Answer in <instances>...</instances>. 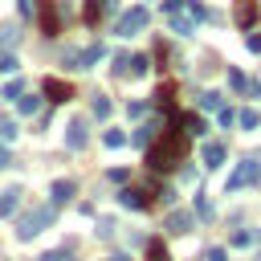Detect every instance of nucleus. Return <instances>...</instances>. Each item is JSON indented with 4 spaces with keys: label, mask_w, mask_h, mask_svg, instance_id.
I'll return each instance as SVG.
<instances>
[{
    "label": "nucleus",
    "mask_w": 261,
    "mask_h": 261,
    "mask_svg": "<svg viewBox=\"0 0 261 261\" xmlns=\"http://www.w3.org/2000/svg\"><path fill=\"white\" fill-rule=\"evenodd\" d=\"M126 110H130V118H143V114H147V106H143V102H130Z\"/></svg>",
    "instance_id": "obj_33"
},
{
    "label": "nucleus",
    "mask_w": 261,
    "mask_h": 261,
    "mask_svg": "<svg viewBox=\"0 0 261 261\" xmlns=\"http://www.w3.org/2000/svg\"><path fill=\"white\" fill-rule=\"evenodd\" d=\"M237 122H241L245 130H253V126L261 122V114H257V110H241V114H237Z\"/></svg>",
    "instance_id": "obj_21"
},
{
    "label": "nucleus",
    "mask_w": 261,
    "mask_h": 261,
    "mask_svg": "<svg viewBox=\"0 0 261 261\" xmlns=\"http://www.w3.org/2000/svg\"><path fill=\"white\" fill-rule=\"evenodd\" d=\"M257 179H261V159H257V155H245V159L237 163V171L228 175L224 188H228V192H241V188H249V184H257Z\"/></svg>",
    "instance_id": "obj_3"
},
{
    "label": "nucleus",
    "mask_w": 261,
    "mask_h": 261,
    "mask_svg": "<svg viewBox=\"0 0 261 261\" xmlns=\"http://www.w3.org/2000/svg\"><path fill=\"white\" fill-rule=\"evenodd\" d=\"M147 20H151V12H147L143 4H135V8H126V12L118 16L114 33H118V37H139V33L147 29Z\"/></svg>",
    "instance_id": "obj_4"
},
{
    "label": "nucleus",
    "mask_w": 261,
    "mask_h": 261,
    "mask_svg": "<svg viewBox=\"0 0 261 261\" xmlns=\"http://www.w3.org/2000/svg\"><path fill=\"white\" fill-rule=\"evenodd\" d=\"M253 241H257V232H253V228H237V232H232V241H228V245H237V249H249V245H253Z\"/></svg>",
    "instance_id": "obj_18"
},
{
    "label": "nucleus",
    "mask_w": 261,
    "mask_h": 261,
    "mask_svg": "<svg viewBox=\"0 0 261 261\" xmlns=\"http://www.w3.org/2000/svg\"><path fill=\"white\" fill-rule=\"evenodd\" d=\"M200 159H204V167H220L224 163V143H204Z\"/></svg>",
    "instance_id": "obj_11"
},
{
    "label": "nucleus",
    "mask_w": 261,
    "mask_h": 261,
    "mask_svg": "<svg viewBox=\"0 0 261 261\" xmlns=\"http://www.w3.org/2000/svg\"><path fill=\"white\" fill-rule=\"evenodd\" d=\"M49 196H53V200H57V204H65V200H69V196H73V179H57V184H53V188H49Z\"/></svg>",
    "instance_id": "obj_14"
},
{
    "label": "nucleus",
    "mask_w": 261,
    "mask_h": 261,
    "mask_svg": "<svg viewBox=\"0 0 261 261\" xmlns=\"http://www.w3.org/2000/svg\"><path fill=\"white\" fill-rule=\"evenodd\" d=\"M216 114H220V126H232V122H237V114H232V110H228V106H220V110H216Z\"/></svg>",
    "instance_id": "obj_30"
},
{
    "label": "nucleus",
    "mask_w": 261,
    "mask_h": 261,
    "mask_svg": "<svg viewBox=\"0 0 261 261\" xmlns=\"http://www.w3.org/2000/svg\"><path fill=\"white\" fill-rule=\"evenodd\" d=\"M147 69H151V61H147L143 53H139V57H130V73H135V77H139V73H147Z\"/></svg>",
    "instance_id": "obj_26"
},
{
    "label": "nucleus",
    "mask_w": 261,
    "mask_h": 261,
    "mask_svg": "<svg viewBox=\"0 0 261 261\" xmlns=\"http://www.w3.org/2000/svg\"><path fill=\"white\" fill-rule=\"evenodd\" d=\"M204 261H228V253H224V249H208V253H204Z\"/></svg>",
    "instance_id": "obj_31"
},
{
    "label": "nucleus",
    "mask_w": 261,
    "mask_h": 261,
    "mask_svg": "<svg viewBox=\"0 0 261 261\" xmlns=\"http://www.w3.org/2000/svg\"><path fill=\"white\" fill-rule=\"evenodd\" d=\"M151 139H155V122H143V126L130 135V143H135V147H151Z\"/></svg>",
    "instance_id": "obj_13"
},
{
    "label": "nucleus",
    "mask_w": 261,
    "mask_h": 261,
    "mask_svg": "<svg viewBox=\"0 0 261 261\" xmlns=\"http://www.w3.org/2000/svg\"><path fill=\"white\" fill-rule=\"evenodd\" d=\"M253 20H257V0H241L237 4V24L241 29H253Z\"/></svg>",
    "instance_id": "obj_12"
},
{
    "label": "nucleus",
    "mask_w": 261,
    "mask_h": 261,
    "mask_svg": "<svg viewBox=\"0 0 261 261\" xmlns=\"http://www.w3.org/2000/svg\"><path fill=\"white\" fill-rule=\"evenodd\" d=\"M0 167H8V151L4 147H0Z\"/></svg>",
    "instance_id": "obj_37"
},
{
    "label": "nucleus",
    "mask_w": 261,
    "mask_h": 261,
    "mask_svg": "<svg viewBox=\"0 0 261 261\" xmlns=\"http://www.w3.org/2000/svg\"><path fill=\"white\" fill-rule=\"evenodd\" d=\"M228 86H232V90H249L245 73H241V69H232V65H228Z\"/></svg>",
    "instance_id": "obj_23"
},
{
    "label": "nucleus",
    "mask_w": 261,
    "mask_h": 261,
    "mask_svg": "<svg viewBox=\"0 0 261 261\" xmlns=\"http://www.w3.org/2000/svg\"><path fill=\"white\" fill-rule=\"evenodd\" d=\"M0 139H16V122H12V118L0 122Z\"/></svg>",
    "instance_id": "obj_29"
},
{
    "label": "nucleus",
    "mask_w": 261,
    "mask_h": 261,
    "mask_svg": "<svg viewBox=\"0 0 261 261\" xmlns=\"http://www.w3.org/2000/svg\"><path fill=\"white\" fill-rule=\"evenodd\" d=\"M151 196H159V188H122L118 200L126 208H151Z\"/></svg>",
    "instance_id": "obj_5"
},
{
    "label": "nucleus",
    "mask_w": 261,
    "mask_h": 261,
    "mask_svg": "<svg viewBox=\"0 0 261 261\" xmlns=\"http://www.w3.org/2000/svg\"><path fill=\"white\" fill-rule=\"evenodd\" d=\"M20 196H24L20 188H4V192H0V216H12V212L20 208Z\"/></svg>",
    "instance_id": "obj_9"
},
{
    "label": "nucleus",
    "mask_w": 261,
    "mask_h": 261,
    "mask_svg": "<svg viewBox=\"0 0 261 261\" xmlns=\"http://www.w3.org/2000/svg\"><path fill=\"white\" fill-rule=\"evenodd\" d=\"M196 216H200V220H212V204H208L204 196H196Z\"/></svg>",
    "instance_id": "obj_28"
},
{
    "label": "nucleus",
    "mask_w": 261,
    "mask_h": 261,
    "mask_svg": "<svg viewBox=\"0 0 261 261\" xmlns=\"http://www.w3.org/2000/svg\"><path fill=\"white\" fill-rule=\"evenodd\" d=\"M147 261H171L167 245H163V241H147Z\"/></svg>",
    "instance_id": "obj_17"
},
{
    "label": "nucleus",
    "mask_w": 261,
    "mask_h": 261,
    "mask_svg": "<svg viewBox=\"0 0 261 261\" xmlns=\"http://www.w3.org/2000/svg\"><path fill=\"white\" fill-rule=\"evenodd\" d=\"M102 143H106V147H122V143H126V135H122V130H114V126H110V130H106V135H102Z\"/></svg>",
    "instance_id": "obj_25"
},
{
    "label": "nucleus",
    "mask_w": 261,
    "mask_h": 261,
    "mask_svg": "<svg viewBox=\"0 0 261 261\" xmlns=\"http://www.w3.org/2000/svg\"><path fill=\"white\" fill-rule=\"evenodd\" d=\"M61 257H65V253H45L41 261H61Z\"/></svg>",
    "instance_id": "obj_36"
},
{
    "label": "nucleus",
    "mask_w": 261,
    "mask_h": 261,
    "mask_svg": "<svg viewBox=\"0 0 261 261\" xmlns=\"http://www.w3.org/2000/svg\"><path fill=\"white\" fill-rule=\"evenodd\" d=\"M45 98H53V102H69V98H73V90H69V82L49 77V82H45Z\"/></svg>",
    "instance_id": "obj_6"
},
{
    "label": "nucleus",
    "mask_w": 261,
    "mask_h": 261,
    "mask_svg": "<svg viewBox=\"0 0 261 261\" xmlns=\"http://www.w3.org/2000/svg\"><path fill=\"white\" fill-rule=\"evenodd\" d=\"M16 110H20V114H37V110H41V98H37V94H20V98H16Z\"/></svg>",
    "instance_id": "obj_16"
},
{
    "label": "nucleus",
    "mask_w": 261,
    "mask_h": 261,
    "mask_svg": "<svg viewBox=\"0 0 261 261\" xmlns=\"http://www.w3.org/2000/svg\"><path fill=\"white\" fill-rule=\"evenodd\" d=\"M188 143H192V130L184 126V114H179V110H171V126H167V130H163V139H159V143H151V151H147L151 171H171V167H179V163H184Z\"/></svg>",
    "instance_id": "obj_1"
},
{
    "label": "nucleus",
    "mask_w": 261,
    "mask_h": 261,
    "mask_svg": "<svg viewBox=\"0 0 261 261\" xmlns=\"http://www.w3.org/2000/svg\"><path fill=\"white\" fill-rule=\"evenodd\" d=\"M94 118H110V98H94Z\"/></svg>",
    "instance_id": "obj_24"
},
{
    "label": "nucleus",
    "mask_w": 261,
    "mask_h": 261,
    "mask_svg": "<svg viewBox=\"0 0 261 261\" xmlns=\"http://www.w3.org/2000/svg\"><path fill=\"white\" fill-rule=\"evenodd\" d=\"M102 57H106V49H102V45H86V49L77 53L73 69H90V65H94V61H102Z\"/></svg>",
    "instance_id": "obj_8"
},
{
    "label": "nucleus",
    "mask_w": 261,
    "mask_h": 261,
    "mask_svg": "<svg viewBox=\"0 0 261 261\" xmlns=\"http://www.w3.org/2000/svg\"><path fill=\"white\" fill-rule=\"evenodd\" d=\"M20 94H24V82H20V77H16V82H8V86H4V98H12V102H16V98H20Z\"/></svg>",
    "instance_id": "obj_27"
},
{
    "label": "nucleus",
    "mask_w": 261,
    "mask_h": 261,
    "mask_svg": "<svg viewBox=\"0 0 261 261\" xmlns=\"http://www.w3.org/2000/svg\"><path fill=\"white\" fill-rule=\"evenodd\" d=\"M16 69V57H0V73H12Z\"/></svg>",
    "instance_id": "obj_32"
},
{
    "label": "nucleus",
    "mask_w": 261,
    "mask_h": 261,
    "mask_svg": "<svg viewBox=\"0 0 261 261\" xmlns=\"http://www.w3.org/2000/svg\"><path fill=\"white\" fill-rule=\"evenodd\" d=\"M106 261H126V257H122V253H118V257H106Z\"/></svg>",
    "instance_id": "obj_38"
},
{
    "label": "nucleus",
    "mask_w": 261,
    "mask_h": 261,
    "mask_svg": "<svg viewBox=\"0 0 261 261\" xmlns=\"http://www.w3.org/2000/svg\"><path fill=\"white\" fill-rule=\"evenodd\" d=\"M20 12L29 16V12H33V0H20Z\"/></svg>",
    "instance_id": "obj_35"
},
{
    "label": "nucleus",
    "mask_w": 261,
    "mask_h": 261,
    "mask_svg": "<svg viewBox=\"0 0 261 261\" xmlns=\"http://www.w3.org/2000/svg\"><path fill=\"white\" fill-rule=\"evenodd\" d=\"M245 45H249V53H261V37H257V33H253V37H249Z\"/></svg>",
    "instance_id": "obj_34"
},
{
    "label": "nucleus",
    "mask_w": 261,
    "mask_h": 261,
    "mask_svg": "<svg viewBox=\"0 0 261 261\" xmlns=\"http://www.w3.org/2000/svg\"><path fill=\"white\" fill-rule=\"evenodd\" d=\"M53 224V208L49 204H41V208H29L24 216H16V237L20 241H33L41 228H49Z\"/></svg>",
    "instance_id": "obj_2"
},
{
    "label": "nucleus",
    "mask_w": 261,
    "mask_h": 261,
    "mask_svg": "<svg viewBox=\"0 0 261 261\" xmlns=\"http://www.w3.org/2000/svg\"><path fill=\"white\" fill-rule=\"evenodd\" d=\"M200 106H204V110H220V106H224V98H220L216 90H204V94H200Z\"/></svg>",
    "instance_id": "obj_19"
},
{
    "label": "nucleus",
    "mask_w": 261,
    "mask_h": 261,
    "mask_svg": "<svg viewBox=\"0 0 261 261\" xmlns=\"http://www.w3.org/2000/svg\"><path fill=\"white\" fill-rule=\"evenodd\" d=\"M16 41H20V33H16V24H4V29H0V45L8 49V45H16Z\"/></svg>",
    "instance_id": "obj_20"
},
{
    "label": "nucleus",
    "mask_w": 261,
    "mask_h": 261,
    "mask_svg": "<svg viewBox=\"0 0 261 261\" xmlns=\"http://www.w3.org/2000/svg\"><path fill=\"white\" fill-rule=\"evenodd\" d=\"M171 16V33H179V37H188L192 29H196V20L188 16V8H175V12H167Z\"/></svg>",
    "instance_id": "obj_7"
},
{
    "label": "nucleus",
    "mask_w": 261,
    "mask_h": 261,
    "mask_svg": "<svg viewBox=\"0 0 261 261\" xmlns=\"http://www.w3.org/2000/svg\"><path fill=\"white\" fill-rule=\"evenodd\" d=\"M65 147H73V151H77V147H86V122H82V118H73V122H69V130H65Z\"/></svg>",
    "instance_id": "obj_10"
},
{
    "label": "nucleus",
    "mask_w": 261,
    "mask_h": 261,
    "mask_svg": "<svg viewBox=\"0 0 261 261\" xmlns=\"http://www.w3.org/2000/svg\"><path fill=\"white\" fill-rule=\"evenodd\" d=\"M167 228H171V232H188V228H192V212H171V216H167Z\"/></svg>",
    "instance_id": "obj_15"
},
{
    "label": "nucleus",
    "mask_w": 261,
    "mask_h": 261,
    "mask_svg": "<svg viewBox=\"0 0 261 261\" xmlns=\"http://www.w3.org/2000/svg\"><path fill=\"white\" fill-rule=\"evenodd\" d=\"M184 8H188V16H192V20H204V16H208V8H204V4H196V0H184Z\"/></svg>",
    "instance_id": "obj_22"
}]
</instances>
